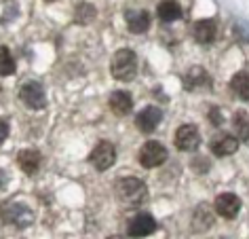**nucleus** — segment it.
<instances>
[{"label":"nucleus","instance_id":"nucleus-1","mask_svg":"<svg viewBox=\"0 0 249 239\" xmlns=\"http://www.w3.org/2000/svg\"><path fill=\"white\" fill-rule=\"evenodd\" d=\"M110 70L116 80H123V83L133 80L135 72H138V55H135L131 49H121V51H116L114 58H112Z\"/></svg>","mask_w":249,"mask_h":239},{"label":"nucleus","instance_id":"nucleus-2","mask_svg":"<svg viewBox=\"0 0 249 239\" xmlns=\"http://www.w3.org/2000/svg\"><path fill=\"white\" fill-rule=\"evenodd\" d=\"M116 199L124 205H138L146 199V184L138 178H123L114 186Z\"/></svg>","mask_w":249,"mask_h":239},{"label":"nucleus","instance_id":"nucleus-3","mask_svg":"<svg viewBox=\"0 0 249 239\" xmlns=\"http://www.w3.org/2000/svg\"><path fill=\"white\" fill-rule=\"evenodd\" d=\"M138 159H140L142 165L148 167V169L159 167V165H163V163L167 161V148L163 146V144L150 140V142H146L144 146L140 148Z\"/></svg>","mask_w":249,"mask_h":239},{"label":"nucleus","instance_id":"nucleus-4","mask_svg":"<svg viewBox=\"0 0 249 239\" xmlns=\"http://www.w3.org/2000/svg\"><path fill=\"white\" fill-rule=\"evenodd\" d=\"M19 98L21 102L28 106V108L32 110H42L47 106V96H45V89H42V85L34 83V80H30V83L21 85L19 89Z\"/></svg>","mask_w":249,"mask_h":239},{"label":"nucleus","instance_id":"nucleus-5","mask_svg":"<svg viewBox=\"0 0 249 239\" xmlns=\"http://www.w3.org/2000/svg\"><path fill=\"white\" fill-rule=\"evenodd\" d=\"M89 161L93 163V167H95V169H99V172H106L108 167L114 165L116 150H114V146H112L110 142H99L97 146L91 150Z\"/></svg>","mask_w":249,"mask_h":239},{"label":"nucleus","instance_id":"nucleus-6","mask_svg":"<svg viewBox=\"0 0 249 239\" xmlns=\"http://www.w3.org/2000/svg\"><path fill=\"white\" fill-rule=\"evenodd\" d=\"M160 119H163V112H160L159 106H146V108L135 117V125H138V129L144 131V134H152V131L159 127Z\"/></svg>","mask_w":249,"mask_h":239},{"label":"nucleus","instance_id":"nucleus-7","mask_svg":"<svg viewBox=\"0 0 249 239\" xmlns=\"http://www.w3.org/2000/svg\"><path fill=\"white\" fill-rule=\"evenodd\" d=\"M213 207L222 218H234L241 212V199L234 193H222L215 197Z\"/></svg>","mask_w":249,"mask_h":239},{"label":"nucleus","instance_id":"nucleus-8","mask_svg":"<svg viewBox=\"0 0 249 239\" xmlns=\"http://www.w3.org/2000/svg\"><path fill=\"white\" fill-rule=\"evenodd\" d=\"M157 231V220H154L150 214H140L135 216L131 222H129V237L133 239H142V237H148Z\"/></svg>","mask_w":249,"mask_h":239},{"label":"nucleus","instance_id":"nucleus-9","mask_svg":"<svg viewBox=\"0 0 249 239\" xmlns=\"http://www.w3.org/2000/svg\"><path fill=\"white\" fill-rule=\"evenodd\" d=\"M198 144H201V136H198V129L195 125H182L178 131H176V146L179 150H195Z\"/></svg>","mask_w":249,"mask_h":239},{"label":"nucleus","instance_id":"nucleus-10","mask_svg":"<svg viewBox=\"0 0 249 239\" xmlns=\"http://www.w3.org/2000/svg\"><path fill=\"white\" fill-rule=\"evenodd\" d=\"M236 148H239V140L232 134H217L211 140V153L215 157H228L236 153Z\"/></svg>","mask_w":249,"mask_h":239},{"label":"nucleus","instance_id":"nucleus-11","mask_svg":"<svg viewBox=\"0 0 249 239\" xmlns=\"http://www.w3.org/2000/svg\"><path fill=\"white\" fill-rule=\"evenodd\" d=\"M2 216H4V220L13 222L15 226H19V229H23V226H28L32 222V212H30L26 205H17V203L7 205V210H2Z\"/></svg>","mask_w":249,"mask_h":239},{"label":"nucleus","instance_id":"nucleus-12","mask_svg":"<svg viewBox=\"0 0 249 239\" xmlns=\"http://www.w3.org/2000/svg\"><path fill=\"white\" fill-rule=\"evenodd\" d=\"M192 34H195L196 42H201V45H207L215 39L217 34V26L213 20H198L195 23V28H192Z\"/></svg>","mask_w":249,"mask_h":239},{"label":"nucleus","instance_id":"nucleus-13","mask_svg":"<svg viewBox=\"0 0 249 239\" xmlns=\"http://www.w3.org/2000/svg\"><path fill=\"white\" fill-rule=\"evenodd\" d=\"M17 165H19L28 176H34L40 167V153L32 148H26L17 155Z\"/></svg>","mask_w":249,"mask_h":239},{"label":"nucleus","instance_id":"nucleus-14","mask_svg":"<svg viewBox=\"0 0 249 239\" xmlns=\"http://www.w3.org/2000/svg\"><path fill=\"white\" fill-rule=\"evenodd\" d=\"M110 108L114 115L118 117H124V115H129L133 108V100L131 96H129L127 91H114L110 96Z\"/></svg>","mask_w":249,"mask_h":239},{"label":"nucleus","instance_id":"nucleus-15","mask_svg":"<svg viewBox=\"0 0 249 239\" xmlns=\"http://www.w3.org/2000/svg\"><path fill=\"white\" fill-rule=\"evenodd\" d=\"M127 28L133 34H142L150 28V15L146 11H129L127 13Z\"/></svg>","mask_w":249,"mask_h":239},{"label":"nucleus","instance_id":"nucleus-16","mask_svg":"<svg viewBox=\"0 0 249 239\" xmlns=\"http://www.w3.org/2000/svg\"><path fill=\"white\" fill-rule=\"evenodd\" d=\"M157 15H159L160 21L173 23V21H178L179 17H182V7H179L176 0H163V2L159 4V9H157Z\"/></svg>","mask_w":249,"mask_h":239},{"label":"nucleus","instance_id":"nucleus-17","mask_svg":"<svg viewBox=\"0 0 249 239\" xmlns=\"http://www.w3.org/2000/svg\"><path fill=\"white\" fill-rule=\"evenodd\" d=\"M192 224H195V231H207L213 224V214L207 205H198L195 216H192Z\"/></svg>","mask_w":249,"mask_h":239},{"label":"nucleus","instance_id":"nucleus-18","mask_svg":"<svg viewBox=\"0 0 249 239\" xmlns=\"http://www.w3.org/2000/svg\"><path fill=\"white\" fill-rule=\"evenodd\" d=\"M184 83H186V89L192 91V89H196V87H201V85H209V77H207V72L203 70V68H190L188 74L184 77Z\"/></svg>","mask_w":249,"mask_h":239},{"label":"nucleus","instance_id":"nucleus-19","mask_svg":"<svg viewBox=\"0 0 249 239\" xmlns=\"http://www.w3.org/2000/svg\"><path fill=\"white\" fill-rule=\"evenodd\" d=\"M230 87H232L234 96H239L241 100H245V102L249 100V77H247L245 70L234 74L232 80H230Z\"/></svg>","mask_w":249,"mask_h":239},{"label":"nucleus","instance_id":"nucleus-20","mask_svg":"<svg viewBox=\"0 0 249 239\" xmlns=\"http://www.w3.org/2000/svg\"><path fill=\"white\" fill-rule=\"evenodd\" d=\"M15 60L13 55L9 53L7 47H0V77H11L15 74Z\"/></svg>","mask_w":249,"mask_h":239},{"label":"nucleus","instance_id":"nucleus-21","mask_svg":"<svg viewBox=\"0 0 249 239\" xmlns=\"http://www.w3.org/2000/svg\"><path fill=\"white\" fill-rule=\"evenodd\" d=\"M95 20V9L89 2H80L76 7V21L78 23H91Z\"/></svg>","mask_w":249,"mask_h":239},{"label":"nucleus","instance_id":"nucleus-22","mask_svg":"<svg viewBox=\"0 0 249 239\" xmlns=\"http://www.w3.org/2000/svg\"><path fill=\"white\" fill-rule=\"evenodd\" d=\"M236 127L243 129V142H247V112H241V115H236Z\"/></svg>","mask_w":249,"mask_h":239},{"label":"nucleus","instance_id":"nucleus-23","mask_svg":"<svg viewBox=\"0 0 249 239\" xmlns=\"http://www.w3.org/2000/svg\"><path fill=\"white\" fill-rule=\"evenodd\" d=\"M209 117H211V121H213V125H222V117H220V112H217L215 106H211Z\"/></svg>","mask_w":249,"mask_h":239},{"label":"nucleus","instance_id":"nucleus-24","mask_svg":"<svg viewBox=\"0 0 249 239\" xmlns=\"http://www.w3.org/2000/svg\"><path fill=\"white\" fill-rule=\"evenodd\" d=\"M9 136V125L4 121H0V142H4V138Z\"/></svg>","mask_w":249,"mask_h":239},{"label":"nucleus","instance_id":"nucleus-25","mask_svg":"<svg viewBox=\"0 0 249 239\" xmlns=\"http://www.w3.org/2000/svg\"><path fill=\"white\" fill-rule=\"evenodd\" d=\"M110 239H123V237H118V235H114V237H110Z\"/></svg>","mask_w":249,"mask_h":239},{"label":"nucleus","instance_id":"nucleus-26","mask_svg":"<svg viewBox=\"0 0 249 239\" xmlns=\"http://www.w3.org/2000/svg\"><path fill=\"white\" fill-rule=\"evenodd\" d=\"M47 2H55V0H47Z\"/></svg>","mask_w":249,"mask_h":239}]
</instances>
